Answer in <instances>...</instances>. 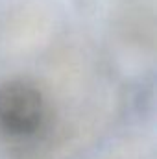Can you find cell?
I'll return each instance as SVG.
<instances>
[{
  "label": "cell",
  "mask_w": 157,
  "mask_h": 159,
  "mask_svg": "<svg viewBox=\"0 0 157 159\" xmlns=\"http://www.w3.org/2000/svg\"><path fill=\"white\" fill-rule=\"evenodd\" d=\"M46 100L28 80L0 83V129L11 137H32L46 120Z\"/></svg>",
  "instance_id": "cell-1"
}]
</instances>
